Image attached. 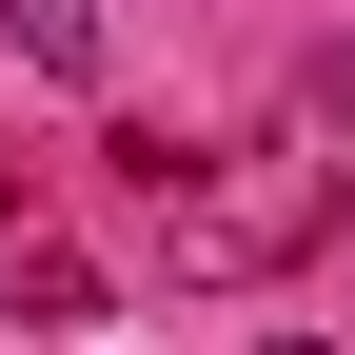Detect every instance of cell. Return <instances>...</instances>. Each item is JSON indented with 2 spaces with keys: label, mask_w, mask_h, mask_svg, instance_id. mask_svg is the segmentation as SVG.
I'll return each instance as SVG.
<instances>
[{
  "label": "cell",
  "mask_w": 355,
  "mask_h": 355,
  "mask_svg": "<svg viewBox=\"0 0 355 355\" xmlns=\"http://www.w3.org/2000/svg\"><path fill=\"white\" fill-rule=\"evenodd\" d=\"M20 316L60 336V316H99V257H60V237H20Z\"/></svg>",
  "instance_id": "3"
},
{
  "label": "cell",
  "mask_w": 355,
  "mask_h": 355,
  "mask_svg": "<svg viewBox=\"0 0 355 355\" xmlns=\"http://www.w3.org/2000/svg\"><path fill=\"white\" fill-rule=\"evenodd\" d=\"M0 40H20L40 79H99V0H0Z\"/></svg>",
  "instance_id": "2"
},
{
  "label": "cell",
  "mask_w": 355,
  "mask_h": 355,
  "mask_svg": "<svg viewBox=\"0 0 355 355\" xmlns=\"http://www.w3.org/2000/svg\"><path fill=\"white\" fill-rule=\"evenodd\" d=\"M316 119H336V139H355V40H316Z\"/></svg>",
  "instance_id": "4"
},
{
  "label": "cell",
  "mask_w": 355,
  "mask_h": 355,
  "mask_svg": "<svg viewBox=\"0 0 355 355\" xmlns=\"http://www.w3.org/2000/svg\"><path fill=\"white\" fill-rule=\"evenodd\" d=\"M316 237H336V158L316 139H257V158H217L198 198H178V257H198V277H296Z\"/></svg>",
  "instance_id": "1"
},
{
  "label": "cell",
  "mask_w": 355,
  "mask_h": 355,
  "mask_svg": "<svg viewBox=\"0 0 355 355\" xmlns=\"http://www.w3.org/2000/svg\"><path fill=\"white\" fill-rule=\"evenodd\" d=\"M257 355H355V336H257Z\"/></svg>",
  "instance_id": "5"
}]
</instances>
